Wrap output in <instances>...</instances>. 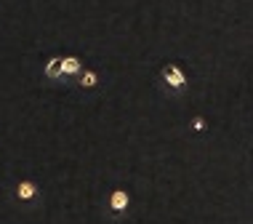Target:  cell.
Instances as JSON below:
<instances>
[{
  "label": "cell",
  "mask_w": 253,
  "mask_h": 224,
  "mask_svg": "<svg viewBox=\"0 0 253 224\" xmlns=\"http://www.w3.org/2000/svg\"><path fill=\"white\" fill-rule=\"evenodd\" d=\"M163 78L168 80L170 88H184V83H187V80H184V72L176 64H166V67H163Z\"/></svg>",
  "instance_id": "6da1fadb"
},
{
  "label": "cell",
  "mask_w": 253,
  "mask_h": 224,
  "mask_svg": "<svg viewBox=\"0 0 253 224\" xmlns=\"http://www.w3.org/2000/svg\"><path fill=\"white\" fill-rule=\"evenodd\" d=\"M93 80H96V75H93V72H85L83 75V86H93Z\"/></svg>",
  "instance_id": "8992f818"
},
{
  "label": "cell",
  "mask_w": 253,
  "mask_h": 224,
  "mask_svg": "<svg viewBox=\"0 0 253 224\" xmlns=\"http://www.w3.org/2000/svg\"><path fill=\"white\" fill-rule=\"evenodd\" d=\"M80 70V62L75 56H70V59H64V72H78Z\"/></svg>",
  "instance_id": "5b68a950"
},
{
  "label": "cell",
  "mask_w": 253,
  "mask_h": 224,
  "mask_svg": "<svg viewBox=\"0 0 253 224\" xmlns=\"http://www.w3.org/2000/svg\"><path fill=\"white\" fill-rule=\"evenodd\" d=\"M61 72H64V59H51L48 67H45V75H48V78H56Z\"/></svg>",
  "instance_id": "277c9868"
},
{
  "label": "cell",
  "mask_w": 253,
  "mask_h": 224,
  "mask_svg": "<svg viewBox=\"0 0 253 224\" xmlns=\"http://www.w3.org/2000/svg\"><path fill=\"white\" fill-rule=\"evenodd\" d=\"M128 208V192L126 189H115L112 195H109V211L112 214H123Z\"/></svg>",
  "instance_id": "7a4b0ae2"
},
{
  "label": "cell",
  "mask_w": 253,
  "mask_h": 224,
  "mask_svg": "<svg viewBox=\"0 0 253 224\" xmlns=\"http://www.w3.org/2000/svg\"><path fill=\"white\" fill-rule=\"evenodd\" d=\"M19 200H30V198H35V192H38V187L32 184V181H22V184H19Z\"/></svg>",
  "instance_id": "3957f363"
}]
</instances>
